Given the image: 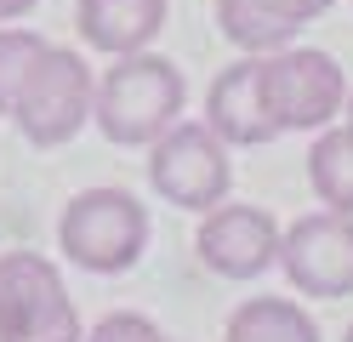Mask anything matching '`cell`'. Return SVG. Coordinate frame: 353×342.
<instances>
[{
    "label": "cell",
    "mask_w": 353,
    "mask_h": 342,
    "mask_svg": "<svg viewBox=\"0 0 353 342\" xmlns=\"http://www.w3.org/2000/svg\"><path fill=\"white\" fill-rule=\"evenodd\" d=\"M176 114H183V68L171 57L125 52V57H114V68H103L97 97H92V120L108 143L143 149L165 126H176Z\"/></svg>",
    "instance_id": "obj_1"
},
{
    "label": "cell",
    "mask_w": 353,
    "mask_h": 342,
    "mask_svg": "<svg viewBox=\"0 0 353 342\" xmlns=\"http://www.w3.org/2000/svg\"><path fill=\"white\" fill-rule=\"evenodd\" d=\"M57 245L85 274H125L148 251V205L125 189H85L63 205Z\"/></svg>",
    "instance_id": "obj_2"
},
{
    "label": "cell",
    "mask_w": 353,
    "mask_h": 342,
    "mask_svg": "<svg viewBox=\"0 0 353 342\" xmlns=\"http://www.w3.org/2000/svg\"><path fill=\"white\" fill-rule=\"evenodd\" d=\"M80 314L63 291V274L40 251L0 257V342H80Z\"/></svg>",
    "instance_id": "obj_3"
},
{
    "label": "cell",
    "mask_w": 353,
    "mask_h": 342,
    "mask_svg": "<svg viewBox=\"0 0 353 342\" xmlns=\"http://www.w3.org/2000/svg\"><path fill=\"white\" fill-rule=\"evenodd\" d=\"M92 97H97V75L85 68V57L63 52V46H46L40 63L29 68L23 91H17L12 120L34 149H57L92 120Z\"/></svg>",
    "instance_id": "obj_4"
},
{
    "label": "cell",
    "mask_w": 353,
    "mask_h": 342,
    "mask_svg": "<svg viewBox=\"0 0 353 342\" xmlns=\"http://www.w3.org/2000/svg\"><path fill=\"white\" fill-rule=\"evenodd\" d=\"M347 80L342 63L330 52L296 46V52H268L262 57V108H268L274 131H319L330 126V114H342Z\"/></svg>",
    "instance_id": "obj_5"
},
{
    "label": "cell",
    "mask_w": 353,
    "mask_h": 342,
    "mask_svg": "<svg viewBox=\"0 0 353 342\" xmlns=\"http://www.w3.org/2000/svg\"><path fill=\"white\" fill-rule=\"evenodd\" d=\"M148 182H154V194H160V200L183 205V211H211L216 200H228V182H234L228 143L205 120L200 126L176 120V126H165L160 137H154Z\"/></svg>",
    "instance_id": "obj_6"
},
{
    "label": "cell",
    "mask_w": 353,
    "mask_h": 342,
    "mask_svg": "<svg viewBox=\"0 0 353 342\" xmlns=\"http://www.w3.org/2000/svg\"><path fill=\"white\" fill-rule=\"evenodd\" d=\"M279 268L302 296H353V217L307 211L279 234Z\"/></svg>",
    "instance_id": "obj_7"
},
{
    "label": "cell",
    "mask_w": 353,
    "mask_h": 342,
    "mask_svg": "<svg viewBox=\"0 0 353 342\" xmlns=\"http://www.w3.org/2000/svg\"><path fill=\"white\" fill-rule=\"evenodd\" d=\"M200 257L205 268H216L223 280H256L279 263V222L262 205H228L216 200L205 222H200Z\"/></svg>",
    "instance_id": "obj_8"
},
{
    "label": "cell",
    "mask_w": 353,
    "mask_h": 342,
    "mask_svg": "<svg viewBox=\"0 0 353 342\" xmlns=\"http://www.w3.org/2000/svg\"><path fill=\"white\" fill-rule=\"evenodd\" d=\"M205 126L223 137L228 149H256V143H268V137H279L268 108H262V57H245V63H234V68H223V75L211 80Z\"/></svg>",
    "instance_id": "obj_9"
},
{
    "label": "cell",
    "mask_w": 353,
    "mask_h": 342,
    "mask_svg": "<svg viewBox=\"0 0 353 342\" xmlns=\"http://www.w3.org/2000/svg\"><path fill=\"white\" fill-rule=\"evenodd\" d=\"M325 12H330V0H216L223 35L251 57H268L279 46H291Z\"/></svg>",
    "instance_id": "obj_10"
},
{
    "label": "cell",
    "mask_w": 353,
    "mask_h": 342,
    "mask_svg": "<svg viewBox=\"0 0 353 342\" xmlns=\"http://www.w3.org/2000/svg\"><path fill=\"white\" fill-rule=\"evenodd\" d=\"M80 40L108 57L143 52L165 29V0H80Z\"/></svg>",
    "instance_id": "obj_11"
},
{
    "label": "cell",
    "mask_w": 353,
    "mask_h": 342,
    "mask_svg": "<svg viewBox=\"0 0 353 342\" xmlns=\"http://www.w3.org/2000/svg\"><path fill=\"white\" fill-rule=\"evenodd\" d=\"M223 342H319V325L302 303H285V296H251L239 303L228 319Z\"/></svg>",
    "instance_id": "obj_12"
},
{
    "label": "cell",
    "mask_w": 353,
    "mask_h": 342,
    "mask_svg": "<svg viewBox=\"0 0 353 342\" xmlns=\"http://www.w3.org/2000/svg\"><path fill=\"white\" fill-rule=\"evenodd\" d=\"M307 182L330 211L353 217V137L347 126H319L314 149H307Z\"/></svg>",
    "instance_id": "obj_13"
},
{
    "label": "cell",
    "mask_w": 353,
    "mask_h": 342,
    "mask_svg": "<svg viewBox=\"0 0 353 342\" xmlns=\"http://www.w3.org/2000/svg\"><path fill=\"white\" fill-rule=\"evenodd\" d=\"M40 52H46V40L34 29H0V114L17 108V91H23L29 68L40 63Z\"/></svg>",
    "instance_id": "obj_14"
},
{
    "label": "cell",
    "mask_w": 353,
    "mask_h": 342,
    "mask_svg": "<svg viewBox=\"0 0 353 342\" xmlns=\"http://www.w3.org/2000/svg\"><path fill=\"white\" fill-rule=\"evenodd\" d=\"M80 342H165V336L143 314H108V319H97V331L80 336Z\"/></svg>",
    "instance_id": "obj_15"
},
{
    "label": "cell",
    "mask_w": 353,
    "mask_h": 342,
    "mask_svg": "<svg viewBox=\"0 0 353 342\" xmlns=\"http://www.w3.org/2000/svg\"><path fill=\"white\" fill-rule=\"evenodd\" d=\"M40 6V0H0V23H17V17H29Z\"/></svg>",
    "instance_id": "obj_16"
},
{
    "label": "cell",
    "mask_w": 353,
    "mask_h": 342,
    "mask_svg": "<svg viewBox=\"0 0 353 342\" xmlns=\"http://www.w3.org/2000/svg\"><path fill=\"white\" fill-rule=\"evenodd\" d=\"M342 126H347V137H353V91H347V120H342Z\"/></svg>",
    "instance_id": "obj_17"
},
{
    "label": "cell",
    "mask_w": 353,
    "mask_h": 342,
    "mask_svg": "<svg viewBox=\"0 0 353 342\" xmlns=\"http://www.w3.org/2000/svg\"><path fill=\"white\" fill-rule=\"evenodd\" d=\"M342 342H353V325H347V336H342Z\"/></svg>",
    "instance_id": "obj_18"
}]
</instances>
